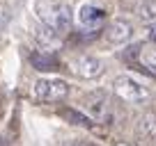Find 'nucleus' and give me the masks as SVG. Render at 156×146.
I'll list each match as a JSON object with an SVG mask.
<instances>
[{"instance_id": "nucleus-1", "label": "nucleus", "mask_w": 156, "mask_h": 146, "mask_svg": "<svg viewBox=\"0 0 156 146\" xmlns=\"http://www.w3.org/2000/svg\"><path fill=\"white\" fill-rule=\"evenodd\" d=\"M37 16L44 25L53 28L60 37H64L71 30V9L60 0H37Z\"/></svg>"}, {"instance_id": "nucleus-2", "label": "nucleus", "mask_w": 156, "mask_h": 146, "mask_svg": "<svg viewBox=\"0 0 156 146\" xmlns=\"http://www.w3.org/2000/svg\"><path fill=\"white\" fill-rule=\"evenodd\" d=\"M83 112L92 119L94 123H103V126H110L115 123L117 112L115 105H112L110 96L106 91H92L83 98Z\"/></svg>"}, {"instance_id": "nucleus-3", "label": "nucleus", "mask_w": 156, "mask_h": 146, "mask_svg": "<svg viewBox=\"0 0 156 146\" xmlns=\"http://www.w3.org/2000/svg\"><path fill=\"white\" fill-rule=\"evenodd\" d=\"M112 89H115L119 101L131 103V105H145V103L151 101V91L131 75H119L112 85Z\"/></svg>"}, {"instance_id": "nucleus-4", "label": "nucleus", "mask_w": 156, "mask_h": 146, "mask_svg": "<svg viewBox=\"0 0 156 146\" xmlns=\"http://www.w3.org/2000/svg\"><path fill=\"white\" fill-rule=\"evenodd\" d=\"M32 94L39 103H62L69 96V85L60 78H39L32 87Z\"/></svg>"}, {"instance_id": "nucleus-5", "label": "nucleus", "mask_w": 156, "mask_h": 146, "mask_svg": "<svg viewBox=\"0 0 156 146\" xmlns=\"http://www.w3.org/2000/svg\"><path fill=\"white\" fill-rule=\"evenodd\" d=\"M108 12L106 7H101L99 2H83L80 9H78V23L83 30H90V32H101V25L106 21Z\"/></svg>"}, {"instance_id": "nucleus-6", "label": "nucleus", "mask_w": 156, "mask_h": 146, "mask_svg": "<svg viewBox=\"0 0 156 146\" xmlns=\"http://www.w3.org/2000/svg\"><path fill=\"white\" fill-rule=\"evenodd\" d=\"M103 62L99 57H94V55H78L76 59L71 62V71L76 73L78 78H83V80H94L99 78L103 73Z\"/></svg>"}, {"instance_id": "nucleus-7", "label": "nucleus", "mask_w": 156, "mask_h": 146, "mask_svg": "<svg viewBox=\"0 0 156 146\" xmlns=\"http://www.w3.org/2000/svg\"><path fill=\"white\" fill-rule=\"evenodd\" d=\"M103 34H106V39L110 41V44L122 46V44H126V41H131L133 25L129 23V21H124V18H117V21H112V23L103 30Z\"/></svg>"}, {"instance_id": "nucleus-8", "label": "nucleus", "mask_w": 156, "mask_h": 146, "mask_svg": "<svg viewBox=\"0 0 156 146\" xmlns=\"http://www.w3.org/2000/svg\"><path fill=\"white\" fill-rule=\"evenodd\" d=\"M136 132H138V137H142L147 141H156V112L142 114L136 123Z\"/></svg>"}, {"instance_id": "nucleus-9", "label": "nucleus", "mask_w": 156, "mask_h": 146, "mask_svg": "<svg viewBox=\"0 0 156 146\" xmlns=\"http://www.w3.org/2000/svg\"><path fill=\"white\" fill-rule=\"evenodd\" d=\"M30 64H32L37 71H53V68L60 66V59H58V55H53V53L37 50V53L30 55Z\"/></svg>"}, {"instance_id": "nucleus-10", "label": "nucleus", "mask_w": 156, "mask_h": 146, "mask_svg": "<svg viewBox=\"0 0 156 146\" xmlns=\"http://www.w3.org/2000/svg\"><path fill=\"white\" fill-rule=\"evenodd\" d=\"M60 114H62L64 121L73 123V126H80V128H92V126H94V121H92L85 112H78V110H71V107H64Z\"/></svg>"}, {"instance_id": "nucleus-11", "label": "nucleus", "mask_w": 156, "mask_h": 146, "mask_svg": "<svg viewBox=\"0 0 156 146\" xmlns=\"http://www.w3.org/2000/svg\"><path fill=\"white\" fill-rule=\"evenodd\" d=\"M138 18L145 25L156 23V0H142L140 5H138Z\"/></svg>"}, {"instance_id": "nucleus-12", "label": "nucleus", "mask_w": 156, "mask_h": 146, "mask_svg": "<svg viewBox=\"0 0 156 146\" xmlns=\"http://www.w3.org/2000/svg\"><path fill=\"white\" fill-rule=\"evenodd\" d=\"M34 39H37L41 46H58L60 34L55 32L53 28H48V25L41 23V28H37V32H34Z\"/></svg>"}, {"instance_id": "nucleus-13", "label": "nucleus", "mask_w": 156, "mask_h": 146, "mask_svg": "<svg viewBox=\"0 0 156 146\" xmlns=\"http://www.w3.org/2000/svg\"><path fill=\"white\" fill-rule=\"evenodd\" d=\"M147 39L151 41V44H156V23L149 25V32H147Z\"/></svg>"}, {"instance_id": "nucleus-14", "label": "nucleus", "mask_w": 156, "mask_h": 146, "mask_svg": "<svg viewBox=\"0 0 156 146\" xmlns=\"http://www.w3.org/2000/svg\"><path fill=\"white\" fill-rule=\"evenodd\" d=\"M115 146H138V144H131V141H117Z\"/></svg>"}, {"instance_id": "nucleus-15", "label": "nucleus", "mask_w": 156, "mask_h": 146, "mask_svg": "<svg viewBox=\"0 0 156 146\" xmlns=\"http://www.w3.org/2000/svg\"><path fill=\"white\" fill-rule=\"evenodd\" d=\"M67 146H85L83 141H71V144H67Z\"/></svg>"}]
</instances>
